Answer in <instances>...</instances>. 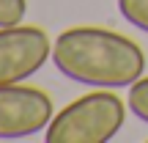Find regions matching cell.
<instances>
[{
    "label": "cell",
    "mask_w": 148,
    "mask_h": 143,
    "mask_svg": "<svg viewBox=\"0 0 148 143\" xmlns=\"http://www.w3.org/2000/svg\"><path fill=\"white\" fill-rule=\"evenodd\" d=\"M52 64L63 77L90 88H126L145 72L137 41L107 28H69L52 41Z\"/></svg>",
    "instance_id": "6da1fadb"
},
{
    "label": "cell",
    "mask_w": 148,
    "mask_h": 143,
    "mask_svg": "<svg viewBox=\"0 0 148 143\" xmlns=\"http://www.w3.org/2000/svg\"><path fill=\"white\" fill-rule=\"evenodd\" d=\"M126 118V105L112 88H96L69 102L44 129L47 143H107L118 135Z\"/></svg>",
    "instance_id": "7a4b0ae2"
},
{
    "label": "cell",
    "mask_w": 148,
    "mask_h": 143,
    "mask_svg": "<svg viewBox=\"0 0 148 143\" xmlns=\"http://www.w3.org/2000/svg\"><path fill=\"white\" fill-rule=\"evenodd\" d=\"M52 58V41L36 25L0 28V85L22 83Z\"/></svg>",
    "instance_id": "3957f363"
},
{
    "label": "cell",
    "mask_w": 148,
    "mask_h": 143,
    "mask_svg": "<svg viewBox=\"0 0 148 143\" xmlns=\"http://www.w3.org/2000/svg\"><path fill=\"white\" fill-rule=\"evenodd\" d=\"M52 99L30 85H0V140H19L44 132L52 121Z\"/></svg>",
    "instance_id": "277c9868"
},
{
    "label": "cell",
    "mask_w": 148,
    "mask_h": 143,
    "mask_svg": "<svg viewBox=\"0 0 148 143\" xmlns=\"http://www.w3.org/2000/svg\"><path fill=\"white\" fill-rule=\"evenodd\" d=\"M118 11L129 25L148 33V0H118Z\"/></svg>",
    "instance_id": "5b68a950"
},
{
    "label": "cell",
    "mask_w": 148,
    "mask_h": 143,
    "mask_svg": "<svg viewBox=\"0 0 148 143\" xmlns=\"http://www.w3.org/2000/svg\"><path fill=\"white\" fill-rule=\"evenodd\" d=\"M129 110L148 124V77H140L129 85Z\"/></svg>",
    "instance_id": "8992f818"
},
{
    "label": "cell",
    "mask_w": 148,
    "mask_h": 143,
    "mask_svg": "<svg viewBox=\"0 0 148 143\" xmlns=\"http://www.w3.org/2000/svg\"><path fill=\"white\" fill-rule=\"evenodd\" d=\"M27 14V0H0V28L19 25Z\"/></svg>",
    "instance_id": "52a82bcc"
}]
</instances>
